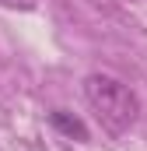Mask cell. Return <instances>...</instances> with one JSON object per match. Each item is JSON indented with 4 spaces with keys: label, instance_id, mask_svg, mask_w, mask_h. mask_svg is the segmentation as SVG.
Here are the masks:
<instances>
[{
    "label": "cell",
    "instance_id": "6da1fadb",
    "mask_svg": "<svg viewBox=\"0 0 147 151\" xmlns=\"http://www.w3.org/2000/svg\"><path fill=\"white\" fill-rule=\"evenodd\" d=\"M81 91H84V102L91 106L95 119L109 134H126L140 116V102L130 91V84H123L112 74H88Z\"/></svg>",
    "mask_w": 147,
    "mask_h": 151
},
{
    "label": "cell",
    "instance_id": "7a4b0ae2",
    "mask_svg": "<svg viewBox=\"0 0 147 151\" xmlns=\"http://www.w3.org/2000/svg\"><path fill=\"white\" fill-rule=\"evenodd\" d=\"M49 119H53V127H56V130H63L67 137H77V141H88V127H84V123H81L77 116H70L67 109H56V113L49 116Z\"/></svg>",
    "mask_w": 147,
    "mask_h": 151
},
{
    "label": "cell",
    "instance_id": "3957f363",
    "mask_svg": "<svg viewBox=\"0 0 147 151\" xmlns=\"http://www.w3.org/2000/svg\"><path fill=\"white\" fill-rule=\"evenodd\" d=\"M4 7H18V11H32L35 7V0H0Z\"/></svg>",
    "mask_w": 147,
    "mask_h": 151
}]
</instances>
